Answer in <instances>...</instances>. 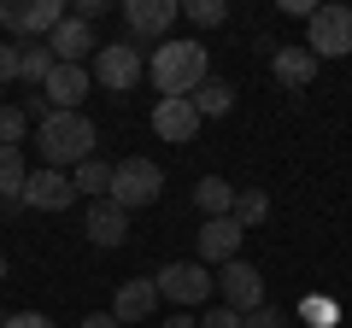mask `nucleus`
Listing matches in <instances>:
<instances>
[{
	"label": "nucleus",
	"mask_w": 352,
	"mask_h": 328,
	"mask_svg": "<svg viewBox=\"0 0 352 328\" xmlns=\"http://www.w3.org/2000/svg\"><path fill=\"white\" fill-rule=\"evenodd\" d=\"M147 76H153V89H159V100H188L206 82V41H194V36L159 41L153 59H147Z\"/></svg>",
	"instance_id": "obj_1"
},
{
	"label": "nucleus",
	"mask_w": 352,
	"mask_h": 328,
	"mask_svg": "<svg viewBox=\"0 0 352 328\" xmlns=\"http://www.w3.org/2000/svg\"><path fill=\"white\" fill-rule=\"evenodd\" d=\"M41 159H47V170H65V164H82L94 159V147H100V129L88 124V112H53L47 124H41Z\"/></svg>",
	"instance_id": "obj_2"
},
{
	"label": "nucleus",
	"mask_w": 352,
	"mask_h": 328,
	"mask_svg": "<svg viewBox=\"0 0 352 328\" xmlns=\"http://www.w3.org/2000/svg\"><path fill=\"white\" fill-rule=\"evenodd\" d=\"M164 194V170L153 159H124L112 164V188H106V200L124 205V211H141V205H153Z\"/></svg>",
	"instance_id": "obj_3"
},
{
	"label": "nucleus",
	"mask_w": 352,
	"mask_h": 328,
	"mask_svg": "<svg viewBox=\"0 0 352 328\" xmlns=\"http://www.w3.org/2000/svg\"><path fill=\"white\" fill-rule=\"evenodd\" d=\"M305 47H311V59L352 53V6H317L311 24H305Z\"/></svg>",
	"instance_id": "obj_4"
},
{
	"label": "nucleus",
	"mask_w": 352,
	"mask_h": 328,
	"mask_svg": "<svg viewBox=\"0 0 352 328\" xmlns=\"http://www.w3.org/2000/svg\"><path fill=\"white\" fill-rule=\"evenodd\" d=\"M153 288H159V299H170V305H206L217 293V276L206 264H164L159 276H153Z\"/></svg>",
	"instance_id": "obj_5"
},
{
	"label": "nucleus",
	"mask_w": 352,
	"mask_h": 328,
	"mask_svg": "<svg viewBox=\"0 0 352 328\" xmlns=\"http://www.w3.org/2000/svg\"><path fill=\"white\" fill-rule=\"evenodd\" d=\"M141 76H147V59H141V53L129 47V41H112V47H100V53H94V82H100V89L129 94V89L141 82Z\"/></svg>",
	"instance_id": "obj_6"
},
{
	"label": "nucleus",
	"mask_w": 352,
	"mask_h": 328,
	"mask_svg": "<svg viewBox=\"0 0 352 328\" xmlns=\"http://www.w3.org/2000/svg\"><path fill=\"white\" fill-rule=\"evenodd\" d=\"M217 293H223V305H229L235 316H247V311H258V305H264V276L235 258V264L217 270Z\"/></svg>",
	"instance_id": "obj_7"
},
{
	"label": "nucleus",
	"mask_w": 352,
	"mask_h": 328,
	"mask_svg": "<svg viewBox=\"0 0 352 328\" xmlns=\"http://www.w3.org/2000/svg\"><path fill=\"white\" fill-rule=\"evenodd\" d=\"M88 89H94V71H88V65H53V76L41 82V94H47L53 112H82Z\"/></svg>",
	"instance_id": "obj_8"
},
{
	"label": "nucleus",
	"mask_w": 352,
	"mask_h": 328,
	"mask_svg": "<svg viewBox=\"0 0 352 328\" xmlns=\"http://www.w3.org/2000/svg\"><path fill=\"white\" fill-rule=\"evenodd\" d=\"M24 205L30 211H71L76 205V188H71V176L65 170H30V182H24Z\"/></svg>",
	"instance_id": "obj_9"
},
{
	"label": "nucleus",
	"mask_w": 352,
	"mask_h": 328,
	"mask_svg": "<svg viewBox=\"0 0 352 328\" xmlns=\"http://www.w3.org/2000/svg\"><path fill=\"white\" fill-rule=\"evenodd\" d=\"M241 240H247V229L235 223V217H206L200 223V264H235V253H241Z\"/></svg>",
	"instance_id": "obj_10"
},
{
	"label": "nucleus",
	"mask_w": 352,
	"mask_h": 328,
	"mask_svg": "<svg viewBox=\"0 0 352 328\" xmlns=\"http://www.w3.org/2000/svg\"><path fill=\"white\" fill-rule=\"evenodd\" d=\"M153 135L170 141V147H188V141L200 135V112H194V100H159V106H153Z\"/></svg>",
	"instance_id": "obj_11"
},
{
	"label": "nucleus",
	"mask_w": 352,
	"mask_h": 328,
	"mask_svg": "<svg viewBox=\"0 0 352 328\" xmlns=\"http://www.w3.org/2000/svg\"><path fill=\"white\" fill-rule=\"evenodd\" d=\"M176 18H182V0H129L124 6V30L129 36H147V41L164 36Z\"/></svg>",
	"instance_id": "obj_12"
},
{
	"label": "nucleus",
	"mask_w": 352,
	"mask_h": 328,
	"mask_svg": "<svg viewBox=\"0 0 352 328\" xmlns=\"http://www.w3.org/2000/svg\"><path fill=\"white\" fill-rule=\"evenodd\" d=\"M82 235L94 240V246L112 253V246H124V240H129V211H124V205H112V200H94V205H88V217H82Z\"/></svg>",
	"instance_id": "obj_13"
},
{
	"label": "nucleus",
	"mask_w": 352,
	"mask_h": 328,
	"mask_svg": "<svg viewBox=\"0 0 352 328\" xmlns=\"http://www.w3.org/2000/svg\"><path fill=\"white\" fill-rule=\"evenodd\" d=\"M47 47H53V59H59V65H82L88 53H100V41H94V30H88L82 18H65V24L47 36Z\"/></svg>",
	"instance_id": "obj_14"
},
{
	"label": "nucleus",
	"mask_w": 352,
	"mask_h": 328,
	"mask_svg": "<svg viewBox=\"0 0 352 328\" xmlns=\"http://www.w3.org/2000/svg\"><path fill=\"white\" fill-rule=\"evenodd\" d=\"M153 305H159V288H153V276H135V281H124V288H118L112 316H118V323H141V316H153Z\"/></svg>",
	"instance_id": "obj_15"
},
{
	"label": "nucleus",
	"mask_w": 352,
	"mask_h": 328,
	"mask_svg": "<svg viewBox=\"0 0 352 328\" xmlns=\"http://www.w3.org/2000/svg\"><path fill=\"white\" fill-rule=\"evenodd\" d=\"M270 71H276L282 89H305L317 76V59H311V47H276L270 53Z\"/></svg>",
	"instance_id": "obj_16"
},
{
	"label": "nucleus",
	"mask_w": 352,
	"mask_h": 328,
	"mask_svg": "<svg viewBox=\"0 0 352 328\" xmlns=\"http://www.w3.org/2000/svg\"><path fill=\"white\" fill-rule=\"evenodd\" d=\"M235 182H223V176H200L194 182V205H200L206 217H235Z\"/></svg>",
	"instance_id": "obj_17"
},
{
	"label": "nucleus",
	"mask_w": 352,
	"mask_h": 328,
	"mask_svg": "<svg viewBox=\"0 0 352 328\" xmlns=\"http://www.w3.org/2000/svg\"><path fill=\"white\" fill-rule=\"evenodd\" d=\"M65 18H71L65 0H30V6H24V36H30V41H47Z\"/></svg>",
	"instance_id": "obj_18"
},
{
	"label": "nucleus",
	"mask_w": 352,
	"mask_h": 328,
	"mask_svg": "<svg viewBox=\"0 0 352 328\" xmlns=\"http://www.w3.org/2000/svg\"><path fill=\"white\" fill-rule=\"evenodd\" d=\"M24 182H30L24 147H0V200H6V205H24Z\"/></svg>",
	"instance_id": "obj_19"
},
{
	"label": "nucleus",
	"mask_w": 352,
	"mask_h": 328,
	"mask_svg": "<svg viewBox=\"0 0 352 328\" xmlns=\"http://www.w3.org/2000/svg\"><path fill=\"white\" fill-rule=\"evenodd\" d=\"M53 65H59V59H53L47 41H18V76H24L30 89H41V82H47Z\"/></svg>",
	"instance_id": "obj_20"
},
{
	"label": "nucleus",
	"mask_w": 352,
	"mask_h": 328,
	"mask_svg": "<svg viewBox=\"0 0 352 328\" xmlns=\"http://www.w3.org/2000/svg\"><path fill=\"white\" fill-rule=\"evenodd\" d=\"M188 100H194V112H200V117H223L229 106H235V89H229L223 76H206V82L188 94Z\"/></svg>",
	"instance_id": "obj_21"
},
{
	"label": "nucleus",
	"mask_w": 352,
	"mask_h": 328,
	"mask_svg": "<svg viewBox=\"0 0 352 328\" xmlns=\"http://www.w3.org/2000/svg\"><path fill=\"white\" fill-rule=\"evenodd\" d=\"M71 188H76V200H82V194H106V188H112V164L82 159V164H76V176H71Z\"/></svg>",
	"instance_id": "obj_22"
},
{
	"label": "nucleus",
	"mask_w": 352,
	"mask_h": 328,
	"mask_svg": "<svg viewBox=\"0 0 352 328\" xmlns=\"http://www.w3.org/2000/svg\"><path fill=\"white\" fill-rule=\"evenodd\" d=\"M264 217H270V194L241 188V194H235V223H241V229H258Z\"/></svg>",
	"instance_id": "obj_23"
},
{
	"label": "nucleus",
	"mask_w": 352,
	"mask_h": 328,
	"mask_svg": "<svg viewBox=\"0 0 352 328\" xmlns=\"http://www.w3.org/2000/svg\"><path fill=\"white\" fill-rule=\"evenodd\" d=\"M182 18L200 24V30H212V24H223V18H229V6H223V0H182Z\"/></svg>",
	"instance_id": "obj_24"
},
{
	"label": "nucleus",
	"mask_w": 352,
	"mask_h": 328,
	"mask_svg": "<svg viewBox=\"0 0 352 328\" xmlns=\"http://www.w3.org/2000/svg\"><path fill=\"white\" fill-rule=\"evenodd\" d=\"M24 129H30L24 106H0V147H18V141H24Z\"/></svg>",
	"instance_id": "obj_25"
},
{
	"label": "nucleus",
	"mask_w": 352,
	"mask_h": 328,
	"mask_svg": "<svg viewBox=\"0 0 352 328\" xmlns=\"http://www.w3.org/2000/svg\"><path fill=\"white\" fill-rule=\"evenodd\" d=\"M0 30L24 36V0H0Z\"/></svg>",
	"instance_id": "obj_26"
},
{
	"label": "nucleus",
	"mask_w": 352,
	"mask_h": 328,
	"mask_svg": "<svg viewBox=\"0 0 352 328\" xmlns=\"http://www.w3.org/2000/svg\"><path fill=\"white\" fill-rule=\"evenodd\" d=\"M0 328H59L53 316H41V311H18V316H6Z\"/></svg>",
	"instance_id": "obj_27"
},
{
	"label": "nucleus",
	"mask_w": 352,
	"mask_h": 328,
	"mask_svg": "<svg viewBox=\"0 0 352 328\" xmlns=\"http://www.w3.org/2000/svg\"><path fill=\"white\" fill-rule=\"evenodd\" d=\"M0 82H18V41H0Z\"/></svg>",
	"instance_id": "obj_28"
},
{
	"label": "nucleus",
	"mask_w": 352,
	"mask_h": 328,
	"mask_svg": "<svg viewBox=\"0 0 352 328\" xmlns=\"http://www.w3.org/2000/svg\"><path fill=\"white\" fill-rule=\"evenodd\" d=\"M241 328H282V316L270 311V305H258V311H247V316H241Z\"/></svg>",
	"instance_id": "obj_29"
},
{
	"label": "nucleus",
	"mask_w": 352,
	"mask_h": 328,
	"mask_svg": "<svg viewBox=\"0 0 352 328\" xmlns=\"http://www.w3.org/2000/svg\"><path fill=\"white\" fill-rule=\"evenodd\" d=\"M200 328H241V316L229 311V305H217V311H206V316H200Z\"/></svg>",
	"instance_id": "obj_30"
},
{
	"label": "nucleus",
	"mask_w": 352,
	"mask_h": 328,
	"mask_svg": "<svg viewBox=\"0 0 352 328\" xmlns=\"http://www.w3.org/2000/svg\"><path fill=\"white\" fill-rule=\"evenodd\" d=\"M106 12H112L106 0H76V12H71V18H82V24H94V18H106Z\"/></svg>",
	"instance_id": "obj_31"
},
{
	"label": "nucleus",
	"mask_w": 352,
	"mask_h": 328,
	"mask_svg": "<svg viewBox=\"0 0 352 328\" xmlns=\"http://www.w3.org/2000/svg\"><path fill=\"white\" fill-rule=\"evenodd\" d=\"M282 12H288V18H305V24H311L317 6H311V0H282Z\"/></svg>",
	"instance_id": "obj_32"
},
{
	"label": "nucleus",
	"mask_w": 352,
	"mask_h": 328,
	"mask_svg": "<svg viewBox=\"0 0 352 328\" xmlns=\"http://www.w3.org/2000/svg\"><path fill=\"white\" fill-rule=\"evenodd\" d=\"M82 328H124V323H118L112 311H94V316H82Z\"/></svg>",
	"instance_id": "obj_33"
},
{
	"label": "nucleus",
	"mask_w": 352,
	"mask_h": 328,
	"mask_svg": "<svg viewBox=\"0 0 352 328\" xmlns=\"http://www.w3.org/2000/svg\"><path fill=\"white\" fill-rule=\"evenodd\" d=\"M305 316H311V323H329V316H335V305H323V299H311V305H305Z\"/></svg>",
	"instance_id": "obj_34"
},
{
	"label": "nucleus",
	"mask_w": 352,
	"mask_h": 328,
	"mask_svg": "<svg viewBox=\"0 0 352 328\" xmlns=\"http://www.w3.org/2000/svg\"><path fill=\"white\" fill-rule=\"evenodd\" d=\"M164 328H200V323H194L188 311H176V316H164Z\"/></svg>",
	"instance_id": "obj_35"
},
{
	"label": "nucleus",
	"mask_w": 352,
	"mask_h": 328,
	"mask_svg": "<svg viewBox=\"0 0 352 328\" xmlns=\"http://www.w3.org/2000/svg\"><path fill=\"white\" fill-rule=\"evenodd\" d=\"M0 281H6V253H0Z\"/></svg>",
	"instance_id": "obj_36"
}]
</instances>
